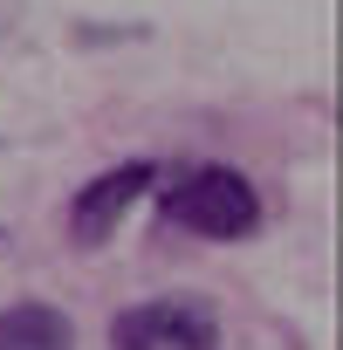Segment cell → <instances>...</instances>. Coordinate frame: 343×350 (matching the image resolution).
Masks as SVG:
<instances>
[{"label":"cell","mask_w":343,"mask_h":350,"mask_svg":"<svg viewBox=\"0 0 343 350\" xmlns=\"http://www.w3.org/2000/svg\"><path fill=\"white\" fill-rule=\"evenodd\" d=\"M158 213L186 234H206V241H247L261 227V193L234 165H186L158 193Z\"/></svg>","instance_id":"1"},{"label":"cell","mask_w":343,"mask_h":350,"mask_svg":"<svg viewBox=\"0 0 343 350\" xmlns=\"http://www.w3.org/2000/svg\"><path fill=\"white\" fill-rule=\"evenodd\" d=\"M110 350H220V316L206 295H158L110 323Z\"/></svg>","instance_id":"2"},{"label":"cell","mask_w":343,"mask_h":350,"mask_svg":"<svg viewBox=\"0 0 343 350\" xmlns=\"http://www.w3.org/2000/svg\"><path fill=\"white\" fill-rule=\"evenodd\" d=\"M151 186H158V165H151V158H131V165L96 172V179L69 200V241H76V247H103V241L124 227V213H131Z\"/></svg>","instance_id":"3"},{"label":"cell","mask_w":343,"mask_h":350,"mask_svg":"<svg viewBox=\"0 0 343 350\" xmlns=\"http://www.w3.org/2000/svg\"><path fill=\"white\" fill-rule=\"evenodd\" d=\"M0 350H76V323L49 302H8L0 309Z\"/></svg>","instance_id":"4"}]
</instances>
